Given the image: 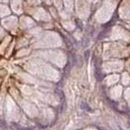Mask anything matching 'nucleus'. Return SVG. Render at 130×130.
Masks as SVG:
<instances>
[{"label":"nucleus","instance_id":"obj_1","mask_svg":"<svg viewBox=\"0 0 130 130\" xmlns=\"http://www.w3.org/2000/svg\"><path fill=\"white\" fill-rule=\"evenodd\" d=\"M10 128L12 129V130H34V129H32V128L22 127V126L19 125L16 123H12L11 125H10Z\"/></svg>","mask_w":130,"mask_h":130},{"label":"nucleus","instance_id":"obj_2","mask_svg":"<svg viewBox=\"0 0 130 130\" xmlns=\"http://www.w3.org/2000/svg\"><path fill=\"white\" fill-rule=\"evenodd\" d=\"M95 76H96V78H97V80H102V78H103V75H102V73L100 71H98V70H97V71H95Z\"/></svg>","mask_w":130,"mask_h":130},{"label":"nucleus","instance_id":"obj_3","mask_svg":"<svg viewBox=\"0 0 130 130\" xmlns=\"http://www.w3.org/2000/svg\"><path fill=\"white\" fill-rule=\"evenodd\" d=\"M0 128L3 130H7L8 129V125H7V123L5 122L3 119H0Z\"/></svg>","mask_w":130,"mask_h":130},{"label":"nucleus","instance_id":"obj_4","mask_svg":"<svg viewBox=\"0 0 130 130\" xmlns=\"http://www.w3.org/2000/svg\"><path fill=\"white\" fill-rule=\"evenodd\" d=\"M81 108L84 110H90V107L88 105V103H86L85 102H81Z\"/></svg>","mask_w":130,"mask_h":130}]
</instances>
